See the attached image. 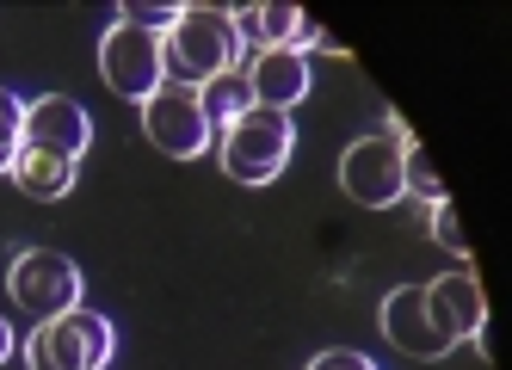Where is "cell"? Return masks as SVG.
Instances as JSON below:
<instances>
[{
	"mask_svg": "<svg viewBox=\"0 0 512 370\" xmlns=\"http://www.w3.org/2000/svg\"><path fill=\"white\" fill-rule=\"evenodd\" d=\"M309 370H377V364L364 358V352H321Z\"/></svg>",
	"mask_w": 512,
	"mask_h": 370,
	"instance_id": "d6986e66",
	"label": "cell"
},
{
	"mask_svg": "<svg viewBox=\"0 0 512 370\" xmlns=\"http://www.w3.org/2000/svg\"><path fill=\"white\" fill-rule=\"evenodd\" d=\"M7 358H13V327L0 321V364H7Z\"/></svg>",
	"mask_w": 512,
	"mask_h": 370,
	"instance_id": "ffe728a7",
	"label": "cell"
},
{
	"mask_svg": "<svg viewBox=\"0 0 512 370\" xmlns=\"http://www.w3.org/2000/svg\"><path fill=\"white\" fill-rule=\"evenodd\" d=\"M247 87H253V105L290 111V105L309 93V62H303V56H290V50H266V56H253Z\"/></svg>",
	"mask_w": 512,
	"mask_h": 370,
	"instance_id": "7c38bea8",
	"label": "cell"
},
{
	"mask_svg": "<svg viewBox=\"0 0 512 370\" xmlns=\"http://www.w3.org/2000/svg\"><path fill=\"white\" fill-rule=\"evenodd\" d=\"M420 290H426V315L438 321V333H445L451 346L475 340V333L488 327V296H482V278L475 272H445Z\"/></svg>",
	"mask_w": 512,
	"mask_h": 370,
	"instance_id": "30bf717a",
	"label": "cell"
},
{
	"mask_svg": "<svg viewBox=\"0 0 512 370\" xmlns=\"http://www.w3.org/2000/svg\"><path fill=\"white\" fill-rule=\"evenodd\" d=\"M432 241H445L451 253L469 259V235L457 229V204H451V198H438V204H432Z\"/></svg>",
	"mask_w": 512,
	"mask_h": 370,
	"instance_id": "ac0fdd59",
	"label": "cell"
},
{
	"mask_svg": "<svg viewBox=\"0 0 512 370\" xmlns=\"http://www.w3.org/2000/svg\"><path fill=\"white\" fill-rule=\"evenodd\" d=\"M25 148H50V155L81 161L87 148H93V118H87V105L68 99V93L31 99V105H25Z\"/></svg>",
	"mask_w": 512,
	"mask_h": 370,
	"instance_id": "9c48e42d",
	"label": "cell"
},
{
	"mask_svg": "<svg viewBox=\"0 0 512 370\" xmlns=\"http://www.w3.org/2000/svg\"><path fill=\"white\" fill-rule=\"evenodd\" d=\"M118 19L136 25V31H149V37H167L179 25V7H173V0H124Z\"/></svg>",
	"mask_w": 512,
	"mask_h": 370,
	"instance_id": "e0dca14e",
	"label": "cell"
},
{
	"mask_svg": "<svg viewBox=\"0 0 512 370\" xmlns=\"http://www.w3.org/2000/svg\"><path fill=\"white\" fill-rule=\"evenodd\" d=\"M383 340L395 352H408V358H445V352H457L445 333H438V321L426 315V290L420 284H401V290L383 296Z\"/></svg>",
	"mask_w": 512,
	"mask_h": 370,
	"instance_id": "8fae6325",
	"label": "cell"
},
{
	"mask_svg": "<svg viewBox=\"0 0 512 370\" xmlns=\"http://www.w3.org/2000/svg\"><path fill=\"white\" fill-rule=\"evenodd\" d=\"M241 68V37L229 7H179V25L161 37V74L167 87H204L216 74Z\"/></svg>",
	"mask_w": 512,
	"mask_h": 370,
	"instance_id": "6da1fadb",
	"label": "cell"
},
{
	"mask_svg": "<svg viewBox=\"0 0 512 370\" xmlns=\"http://www.w3.org/2000/svg\"><path fill=\"white\" fill-rule=\"evenodd\" d=\"M7 290H13V303L25 315H38V321H56L68 309H81V266L68 253H50V247H25L13 259V272H7Z\"/></svg>",
	"mask_w": 512,
	"mask_h": 370,
	"instance_id": "5b68a950",
	"label": "cell"
},
{
	"mask_svg": "<svg viewBox=\"0 0 512 370\" xmlns=\"http://www.w3.org/2000/svg\"><path fill=\"white\" fill-rule=\"evenodd\" d=\"M112 321L93 309H68L56 321H38V333L25 340L31 370H105L112 358Z\"/></svg>",
	"mask_w": 512,
	"mask_h": 370,
	"instance_id": "3957f363",
	"label": "cell"
},
{
	"mask_svg": "<svg viewBox=\"0 0 512 370\" xmlns=\"http://www.w3.org/2000/svg\"><path fill=\"white\" fill-rule=\"evenodd\" d=\"M401 185H408L414 198H426V204H438V198H451V192H445V179L432 173V161H426V148L414 142V130L401 136Z\"/></svg>",
	"mask_w": 512,
	"mask_h": 370,
	"instance_id": "9a60e30c",
	"label": "cell"
},
{
	"mask_svg": "<svg viewBox=\"0 0 512 370\" xmlns=\"http://www.w3.org/2000/svg\"><path fill=\"white\" fill-rule=\"evenodd\" d=\"M229 19H235L241 50H253V56H266V50H290V56H303V50H340L309 13H297V7H272V0H247V7H229Z\"/></svg>",
	"mask_w": 512,
	"mask_h": 370,
	"instance_id": "52a82bcc",
	"label": "cell"
},
{
	"mask_svg": "<svg viewBox=\"0 0 512 370\" xmlns=\"http://www.w3.org/2000/svg\"><path fill=\"white\" fill-rule=\"evenodd\" d=\"M13 185H19L25 198H38V204H56V198L75 192V161H68V155H50V148H19Z\"/></svg>",
	"mask_w": 512,
	"mask_h": 370,
	"instance_id": "4fadbf2b",
	"label": "cell"
},
{
	"mask_svg": "<svg viewBox=\"0 0 512 370\" xmlns=\"http://www.w3.org/2000/svg\"><path fill=\"white\" fill-rule=\"evenodd\" d=\"M19 148H25V99L0 87V173H13Z\"/></svg>",
	"mask_w": 512,
	"mask_h": 370,
	"instance_id": "2e32d148",
	"label": "cell"
},
{
	"mask_svg": "<svg viewBox=\"0 0 512 370\" xmlns=\"http://www.w3.org/2000/svg\"><path fill=\"white\" fill-rule=\"evenodd\" d=\"M99 74H105V87H112L118 99H149L167 74H161V37H149V31H136V25H112L99 37Z\"/></svg>",
	"mask_w": 512,
	"mask_h": 370,
	"instance_id": "ba28073f",
	"label": "cell"
},
{
	"mask_svg": "<svg viewBox=\"0 0 512 370\" xmlns=\"http://www.w3.org/2000/svg\"><path fill=\"white\" fill-rule=\"evenodd\" d=\"M297 148V130H290V111H266L253 105L247 118H235L223 130V173L235 185H272Z\"/></svg>",
	"mask_w": 512,
	"mask_h": 370,
	"instance_id": "7a4b0ae2",
	"label": "cell"
},
{
	"mask_svg": "<svg viewBox=\"0 0 512 370\" xmlns=\"http://www.w3.org/2000/svg\"><path fill=\"white\" fill-rule=\"evenodd\" d=\"M395 130H377V136H358L346 155H340V185L346 198L364 204V210H389L408 198V185H401V136H408V124L389 118Z\"/></svg>",
	"mask_w": 512,
	"mask_h": 370,
	"instance_id": "277c9868",
	"label": "cell"
},
{
	"mask_svg": "<svg viewBox=\"0 0 512 370\" xmlns=\"http://www.w3.org/2000/svg\"><path fill=\"white\" fill-rule=\"evenodd\" d=\"M198 105H204V118H210V130L216 124H235V118H247L253 111V87H247V68H229V74H216V81H204L198 87Z\"/></svg>",
	"mask_w": 512,
	"mask_h": 370,
	"instance_id": "5bb4252c",
	"label": "cell"
},
{
	"mask_svg": "<svg viewBox=\"0 0 512 370\" xmlns=\"http://www.w3.org/2000/svg\"><path fill=\"white\" fill-rule=\"evenodd\" d=\"M142 136H149L167 161H204L210 155V118L192 87H155L149 99H142Z\"/></svg>",
	"mask_w": 512,
	"mask_h": 370,
	"instance_id": "8992f818",
	"label": "cell"
}]
</instances>
